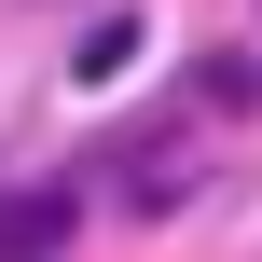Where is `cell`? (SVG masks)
<instances>
[{
  "label": "cell",
  "instance_id": "2",
  "mask_svg": "<svg viewBox=\"0 0 262 262\" xmlns=\"http://www.w3.org/2000/svg\"><path fill=\"white\" fill-rule=\"evenodd\" d=\"M69 69H83V83H124V69H138V14H97V28L69 41Z\"/></svg>",
  "mask_w": 262,
  "mask_h": 262
},
{
  "label": "cell",
  "instance_id": "1",
  "mask_svg": "<svg viewBox=\"0 0 262 262\" xmlns=\"http://www.w3.org/2000/svg\"><path fill=\"white\" fill-rule=\"evenodd\" d=\"M83 235V193L69 180H41V193H0V262H55Z\"/></svg>",
  "mask_w": 262,
  "mask_h": 262
},
{
  "label": "cell",
  "instance_id": "3",
  "mask_svg": "<svg viewBox=\"0 0 262 262\" xmlns=\"http://www.w3.org/2000/svg\"><path fill=\"white\" fill-rule=\"evenodd\" d=\"M193 97H207V111H249V97H262V55H207V83H193Z\"/></svg>",
  "mask_w": 262,
  "mask_h": 262
}]
</instances>
